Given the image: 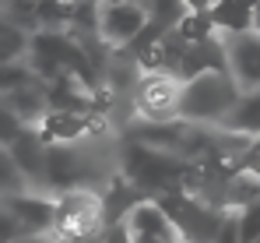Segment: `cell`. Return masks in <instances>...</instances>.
Segmentation results:
<instances>
[{
	"label": "cell",
	"mask_w": 260,
	"mask_h": 243,
	"mask_svg": "<svg viewBox=\"0 0 260 243\" xmlns=\"http://www.w3.org/2000/svg\"><path fill=\"white\" fill-rule=\"evenodd\" d=\"M39 138L43 145H78L85 138H95L106 130V117H95V113H67V110H49L43 120H39Z\"/></svg>",
	"instance_id": "obj_6"
},
{
	"label": "cell",
	"mask_w": 260,
	"mask_h": 243,
	"mask_svg": "<svg viewBox=\"0 0 260 243\" xmlns=\"http://www.w3.org/2000/svg\"><path fill=\"white\" fill-rule=\"evenodd\" d=\"M253 243H260V236H257V240H253Z\"/></svg>",
	"instance_id": "obj_32"
},
{
	"label": "cell",
	"mask_w": 260,
	"mask_h": 243,
	"mask_svg": "<svg viewBox=\"0 0 260 243\" xmlns=\"http://www.w3.org/2000/svg\"><path fill=\"white\" fill-rule=\"evenodd\" d=\"M63 243H102V233H99V236H78V240H63Z\"/></svg>",
	"instance_id": "obj_29"
},
{
	"label": "cell",
	"mask_w": 260,
	"mask_h": 243,
	"mask_svg": "<svg viewBox=\"0 0 260 243\" xmlns=\"http://www.w3.org/2000/svg\"><path fill=\"white\" fill-rule=\"evenodd\" d=\"M148 25V11L130 0H102V18H99V36L109 49H123L141 36Z\"/></svg>",
	"instance_id": "obj_5"
},
{
	"label": "cell",
	"mask_w": 260,
	"mask_h": 243,
	"mask_svg": "<svg viewBox=\"0 0 260 243\" xmlns=\"http://www.w3.org/2000/svg\"><path fill=\"white\" fill-rule=\"evenodd\" d=\"M127 226H130V233H134V236H144V240L183 243V240H179V233H176V226H173V219L162 211V204L151 201V198H144V201L130 211V215H127Z\"/></svg>",
	"instance_id": "obj_11"
},
{
	"label": "cell",
	"mask_w": 260,
	"mask_h": 243,
	"mask_svg": "<svg viewBox=\"0 0 260 243\" xmlns=\"http://www.w3.org/2000/svg\"><path fill=\"white\" fill-rule=\"evenodd\" d=\"M257 148H260V138H257Z\"/></svg>",
	"instance_id": "obj_31"
},
{
	"label": "cell",
	"mask_w": 260,
	"mask_h": 243,
	"mask_svg": "<svg viewBox=\"0 0 260 243\" xmlns=\"http://www.w3.org/2000/svg\"><path fill=\"white\" fill-rule=\"evenodd\" d=\"M243 169H246V173H253V176L260 180V148H257V145H253V152L243 159Z\"/></svg>",
	"instance_id": "obj_26"
},
{
	"label": "cell",
	"mask_w": 260,
	"mask_h": 243,
	"mask_svg": "<svg viewBox=\"0 0 260 243\" xmlns=\"http://www.w3.org/2000/svg\"><path fill=\"white\" fill-rule=\"evenodd\" d=\"M0 18L21 32H39V21H36V0H0Z\"/></svg>",
	"instance_id": "obj_17"
},
{
	"label": "cell",
	"mask_w": 260,
	"mask_h": 243,
	"mask_svg": "<svg viewBox=\"0 0 260 243\" xmlns=\"http://www.w3.org/2000/svg\"><path fill=\"white\" fill-rule=\"evenodd\" d=\"M186 14H190V7L183 0H151V7H148V21L158 25L162 32H176Z\"/></svg>",
	"instance_id": "obj_16"
},
{
	"label": "cell",
	"mask_w": 260,
	"mask_h": 243,
	"mask_svg": "<svg viewBox=\"0 0 260 243\" xmlns=\"http://www.w3.org/2000/svg\"><path fill=\"white\" fill-rule=\"evenodd\" d=\"M28 53V32L7 25L0 18V64H14V60H25Z\"/></svg>",
	"instance_id": "obj_18"
},
{
	"label": "cell",
	"mask_w": 260,
	"mask_h": 243,
	"mask_svg": "<svg viewBox=\"0 0 260 243\" xmlns=\"http://www.w3.org/2000/svg\"><path fill=\"white\" fill-rule=\"evenodd\" d=\"M236 99H239V85L229 78V71H208L183 85L179 120L197 127H218L236 106Z\"/></svg>",
	"instance_id": "obj_2"
},
{
	"label": "cell",
	"mask_w": 260,
	"mask_h": 243,
	"mask_svg": "<svg viewBox=\"0 0 260 243\" xmlns=\"http://www.w3.org/2000/svg\"><path fill=\"white\" fill-rule=\"evenodd\" d=\"M0 102H4L18 120L25 123V127H39V120L49 113V106H46V85H43V81H32V85H25V88H18V92L4 95Z\"/></svg>",
	"instance_id": "obj_14"
},
{
	"label": "cell",
	"mask_w": 260,
	"mask_h": 243,
	"mask_svg": "<svg viewBox=\"0 0 260 243\" xmlns=\"http://www.w3.org/2000/svg\"><path fill=\"white\" fill-rule=\"evenodd\" d=\"M144 201V194L130 183L127 176L116 169L102 187H99V204H102V226H120L127 222V215Z\"/></svg>",
	"instance_id": "obj_10"
},
{
	"label": "cell",
	"mask_w": 260,
	"mask_h": 243,
	"mask_svg": "<svg viewBox=\"0 0 260 243\" xmlns=\"http://www.w3.org/2000/svg\"><path fill=\"white\" fill-rule=\"evenodd\" d=\"M71 0H36V21L43 32H67L71 29Z\"/></svg>",
	"instance_id": "obj_15"
},
{
	"label": "cell",
	"mask_w": 260,
	"mask_h": 243,
	"mask_svg": "<svg viewBox=\"0 0 260 243\" xmlns=\"http://www.w3.org/2000/svg\"><path fill=\"white\" fill-rule=\"evenodd\" d=\"M253 29L260 32V0H257V18H253Z\"/></svg>",
	"instance_id": "obj_30"
},
{
	"label": "cell",
	"mask_w": 260,
	"mask_h": 243,
	"mask_svg": "<svg viewBox=\"0 0 260 243\" xmlns=\"http://www.w3.org/2000/svg\"><path fill=\"white\" fill-rule=\"evenodd\" d=\"M225 71L239 85V92L260 88V32L257 29L225 39Z\"/></svg>",
	"instance_id": "obj_7"
},
{
	"label": "cell",
	"mask_w": 260,
	"mask_h": 243,
	"mask_svg": "<svg viewBox=\"0 0 260 243\" xmlns=\"http://www.w3.org/2000/svg\"><path fill=\"white\" fill-rule=\"evenodd\" d=\"M14 243H53V236H18Z\"/></svg>",
	"instance_id": "obj_28"
},
{
	"label": "cell",
	"mask_w": 260,
	"mask_h": 243,
	"mask_svg": "<svg viewBox=\"0 0 260 243\" xmlns=\"http://www.w3.org/2000/svg\"><path fill=\"white\" fill-rule=\"evenodd\" d=\"M221 130L229 134H243V138H260V88H250V92H239L236 106L229 110V117L218 123Z\"/></svg>",
	"instance_id": "obj_13"
},
{
	"label": "cell",
	"mask_w": 260,
	"mask_h": 243,
	"mask_svg": "<svg viewBox=\"0 0 260 243\" xmlns=\"http://www.w3.org/2000/svg\"><path fill=\"white\" fill-rule=\"evenodd\" d=\"M179 95H183V81L166 71H148L137 78L134 88V110L137 120L148 123H173L179 120Z\"/></svg>",
	"instance_id": "obj_4"
},
{
	"label": "cell",
	"mask_w": 260,
	"mask_h": 243,
	"mask_svg": "<svg viewBox=\"0 0 260 243\" xmlns=\"http://www.w3.org/2000/svg\"><path fill=\"white\" fill-rule=\"evenodd\" d=\"M18 236H25L21 226H18V219L7 211V204L0 201V243H14Z\"/></svg>",
	"instance_id": "obj_23"
},
{
	"label": "cell",
	"mask_w": 260,
	"mask_h": 243,
	"mask_svg": "<svg viewBox=\"0 0 260 243\" xmlns=\"http://www.w3.org/2000/svg\"><path fill=\"white\" fill-rule=\"evenodd\" d=\"M211 29H215L221 39L229 36H243L253 29V18H257V0H215L211 11Z\"/></svg>",
	"instance_id": "obj_12"
},
{
	"label": "cell",
	"mask_w": 260,
	"mask_h": 243,
	"mask_svg": "<svg viewBox=\"0 0 260 243\" xmlns=\"http://www.w3.org/2000/svg\"><path fill=\"white\" fill-rule=\"evenodd\" d=\"M11 152V159L18 166V173H21V180H25V187L28 191H39L43 194V176H46V145L43 138H39V130L36 127H25L18 138H14V145L7 148Z\"/></svg>",
	"instance_id": "obj_9"
},
{
	"label": "cell",
	"mask_w": 260,
	"mask_h": 243,
	"mask_svg": "<svg viewBox=\"0 0 260 243\" xmlns=\"http://www.w3.org/2000/svg\"><path fill=\"white\" fill-rule=\"evenodd\" d=\"M183 4H186L193 14H204V11H211V4H215V0H183Z\"/></svg>",
	"instance_id": "obj_27"
},
{
	"label": "cell",
	"mask_w": 260,
	"mask_h": 243,
	"mask_svg": "<svg viewBox=\"0 0 260 243\" xmlns=\"http://www.w3.org/2000/svg\"><path fill=\"white\" fill-rule=\"evenodd\" d=\"M0 201L18 219L25 236H53V198H46L39 191H18Z\"/></svg>",
	"instance_id": "obj_8"
},
{
	"label": "cell",
	"mask_w": 260,
	"mask_h": 243,
	"mask_svg": "<svg viewBox=\"0 0 260 243\" xmlns=\"http://www.w3.org/2000/svg\"><path fill=\"white\" fill-rule=\"evenodd\" d=\"M21 130H25V123H21L11 110H7V106H4V102H0V145H4V148H11V145H14V138H18Z\"/></svg>",
	"instance_id": "obj_22"
},
{
	"label": "cell",
	"mask_w": 260,
	"mask_h": 243,
	"mask_svg": "<svg viewBox=\"0 0 260 243\" xmlns=\"http://www.w3.org/2000/svg\"><path fill=\"white\" fill-rule=\"evenodd\" d=\"M120 173L127 176L144 198L158 201L162 194H176V191H183L186 176L193 173V162L179 159V155H169V152H158V148H144V145H134V141H130L127 152L120 155Z\"/></svg>",
	"instance_id": "obj_1"
},
{
	"label": "cell",
	"mask_w": 260,
	"mask_h": 243,
	"mask_svg": "<svg viewBox=\"0 0 260 243\" xmlns=\"http://www.w3.org/2000/svg\"><path fill=\"white\" fill-rule=\"evenodd\" d=\"M215 243H239V226H236V215H229V211H225V219H221V229H218Z\"/></svg>",
	"instance_id": "obj_25"
},
{
	"label": "cell",
	"mask_w": 260,
	"mask_h": 243,
	"mask_svg": "<svg viewBox=\"0 0 260 243\" xmlns=\"http://www.w3.org/2000/svg\"><path fill=\"white\" fill-rule=\"evenodd\" d=\"M99 4H102V0H99Z\"/></svg>",
	"instance_id": "obj_33"
},
{
	"label": "cell",
	"mask_w": 260,
	"mask_h": 243,
	"mask_svg": "<svg viewBox=\"0 0 260 243\" xmlns=\"http://www.w3.org/2000/svg\"><path fill=\"white\" fill-rule=\"evenodd\" d=\"M102 243H137V236L130 233L127 222H120V226H106L102 229Z\"/></svg>",
	"instance_id": "obj_24"
},
{
	"label": "cell",
	"mask_w": 260,
	"mask_h": 243,
	"mask_svg": "<svg viewBox=\"0 0 260 243\" xmlns=\"http://www.w3.org/2000/svg\"><path fill=\"white\" fill-rule=\"evenodd\" d=\"M32 81H39V78L32 74V67H28L25 60L0 64V99L11 95V92H18V88H25V85H32Z\"/></svg>",
	"instance_id": "obj_19"
},
{
	"label": "cell",
	"mask_w": 260,
	"mask_h": 243,
	"mask_svg": "<svg viewBox=\"0 0 260 243\" xmlns=\"http://www.w3.org/2000/svg\"><path fill=\"white\" fill-rule=\"evenodd\" d=\"M236 226H239V243H253L260 236V201L246 204L243 211H236Z\"/></svg>",
	"instance_id": "obj_21"
},
{
	"label": "cell",
	"mask_w": 260,
	"mask_h": 243,
	"mask_svg": "<svg viewBox=\"0 0 260 243\" xmlns=\"http://www.w3.org/2000/svg\"><path fill=\"white\" fill-rule=\"evenodd\" d=\"M102 226V204L99 191H67L53 198V240H78V236H99Z\"/></svg>",
	"instance_id": "obj_3"
},
{
	"label": "cell",
	"mask_w": 260,
	"mask_h": 243,
	"mask_svg": "<svg viewBox=\"0 0 260 243\" xmlns=\"http://www.w3.org/2000/svg\"><path fill=\"white\" fill-rule=\"evenodd\" d=\"M18 191H28V187H25V180H21L18 166H14V159H11V152L0 145V198L18 194Z\"/></svg>",
	"instance_id": "obj_20"
}]
</instances>
